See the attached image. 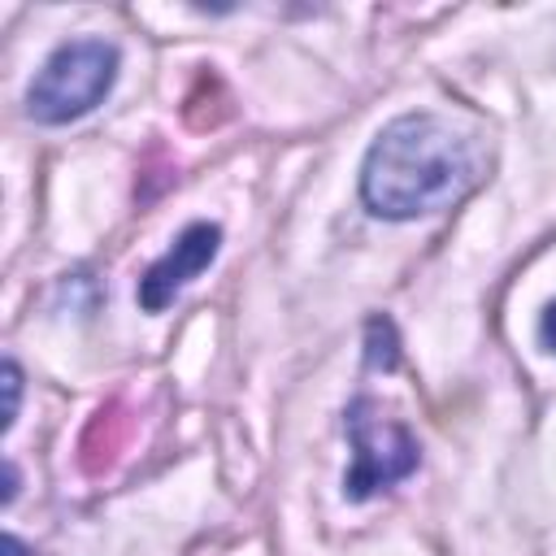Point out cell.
<instances>
[{
	"mask_svg": "<svg viewBox=\"0 0 556 556\" xmlns=\"http://www.w3.org/2000/svg\"><path fill=\"white\" fill-rule=\"evenodd\" d=\"M486 178V135L452 113H404L378 130L361 165V200L374 217L413 222L460 204Z\"/></svg>",
	"mask_w": 556,
	"mask_h": 556,
	"instance_id": "6da1fadb",
	"label": "cell"
},
{
	"mask_svg": "<svg viewBox=\"0 0 556 556\" xmlns=\"http://www.w3.org/2000/svg\"><path fill=\"white\" fill-rule=\"evenodd\" d=\"M113 78H117V48L109 39H96V35L70 39L30 78L26 113L35 122H43V126L74 122V117L91 113L109 96Z\"/></svg>",
	"mask_w": 556,
	"mask_h": 556,
	"instance_id": "7a4b0ae2",
	"label": "cell"
},
{
	"mask_svg": "<svg viewBox=\"0 0 556 556\" xmlns=\"http://www.w3.org/2000/svg\"><path fill=\"white\" fill-rule=\"evenodd\" d=\"M348 439H352V469L343 478V491L352 500H369L417 469L413 430L387 417L374 400H356L348 408Z\"/></svg>",
	"mask_w": 556,
	"mask_h": 556,
	"instance_id": "3957f363",
	"label": "cell"
},
{
	"mask_svg": "<svg viewBox=\"0 0 556 556\" xmlns=\"http://www.w3.org/2000/svg\"><path fill=\"white\" fill-rule=\"evenodd\" d=\"M217 248H222V230H217L213 222H191V226L169 243V252H165L161 261H152L148 274L139 278V304H143L148 313H161L165 304H174V295H178L191 278H200V274L213 265Z\"/></svg>",
	"mask_w": 556,
	"mask_h": 556,
	"instance_id": "277c9868",
	"label": "cell"
},
{
	"mask_svg": "<svg viewBox=\"0 0 556 556\" xmlns=\"http://www.w3.org/2000/svg\"><path fill=\"white\" fill-rule=\"evenodd\" d=\"M4 391H9V404H4V430H9L17 417V395H22V374L13 361H4Z\"/></svg>",
	"mask_w": 556,
	"mask_h": 556,
	"instance_id": "5b68a950",
	"label": "cell"
},
{
	"mask_svg": "<svg viewBox=\"0 0 556 556\" xmlns=\"http://www.w3.org/2000/svg\"><path fill=\"white\" fill-rule=\"evenodd\" d=\"M539 334H543V343L556 352V304H547V313H543V321H539Z\"/></svg>",
	"mask_w": 556,
	"mask_h": 556,
	"instance_id": "8992f818",
	"label": "cell"
},
{
	"mask_svg": "<svg viewBox=\"0 0 556 556\" xmlns=\"http://www.w3.org/2000/svg\"><path fill=\"white\" fill-rule=\"evenodd\" d=\"M4 552H9V556H26V547H22V539H13V534L4 539Z\"/></svg>",
	"mask_w": 556,
	"mask_h": 556,
	"instance_id": "52a82bcc",
	"label": "cell"
}]
</instances>
